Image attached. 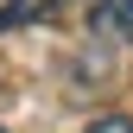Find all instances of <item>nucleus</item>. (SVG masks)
I'll use <instances>...</instances> for the list:
<instances>
[{"mask_svg":"<svg viewBox=\"0 0 133 133\" xmlns=\"http://www.w3.org/2000/svg\"><path fill=\"white\" fill-rule=\"evenodd\" d=\"M102 19H108L114 38H127V44H133V0H102Z\"/></svg>","mask_w":133,"mask_h":133,"instance_id":"1","label":"nucleus"},{"mask_svg":"<svg viewBox=\"0 0 133 133\" xmlns=\"http://www.w3.org/2000/svg\"><path fill=\"white\" fill-rule=\"evenodd\" d=\"M25 19H38V0H13V6H0V32H6V25H25Z\"/></svg>","mask_w":133,"mask_h":133,"instance_id":"2","label":"nucleus"},{"mask_svg":"<svg viewBox=\"0 0 133 133\" xmlns=\"http://www.w3.org/2000/svg\"><path fill=\"white\" fill-rule=\"evenodd\" d=\"M89 133H133V121H121V114H108V121H95Z\"/></svg>","mask_w":133,"mask_h":133,"instance_id":"3","label":"nucleus"},{"mask_svg":"<svg viewBox=\"0 0 133 133\" xmlns=\"http://www.w3.org/2000/svg\"><path fill=\"white\" fill-rule=\"evenodd\" d=\"M63 6H70V0H63Z\"/></svg>","mask_w":133,"mask_h":133,"instance_id":"4","label":"nucleus"},{"mask_svg":"<svg viewBox=\"0 0 133 133\" xmlns=\"http://www.w3.org/2000/svg\"><path fill=\"white\" fill-rule=\"evenodd\" d=\"M0 133H6V127H0Z\"/></svg>","mask_w":133,"mask_h":133,"instance_id":"5","label":"nucleus"}]
</instances>
